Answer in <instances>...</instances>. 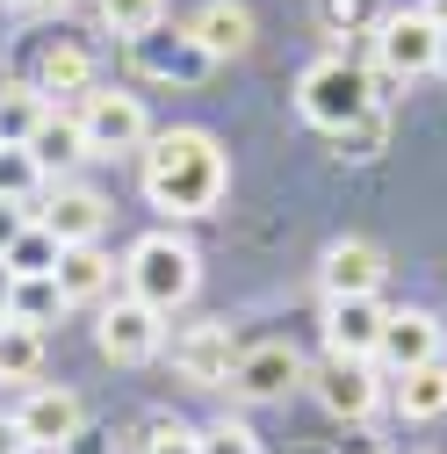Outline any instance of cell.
<instances>
[{"label":"cell","mask_w":447,"mask_h":454,"mask_svg":"<svg viewBox=\"0 0 447 454\" xmlns=\"http://www.w3.org/2000/svg\"><path fill=\"white\" fill-rule=\"evenodd\" d=\"M231 188V159L209 130H159L145 137V202L166 216H209Z\"/></svg>","instance_id":"cell-1"},{"label":"cell","mask_w":447,"mask_h":454,"mask_svg":"<svg viewBox=\"0 0 447 454\" xmlns=\"http://www.w3.org/2000/svg\"><path fill=\"white\" fill-rule=\"evenodd\" d=\"M123 281H130L137 303H152V310L166 317V310H181V303L195 296L202 260H195V246L174 239V231H145V239L130 246V260H123Z\"/></svg>","instance_id":"cell-2"},{"label":"cell","mask_w":447,"mask_h":454,"mask_svg":"<svg viewBox=\"0 0 447 454\" xmlns=\"http://www.w3.org/2000/svg\"><path fill=\"white\" fill-rule=\"evenodd\" d=\"M296 108H303V123H318V130L340 137L347 123H361L368 108H375V87H368V73L354 59H318L296 80Z\"/></svg>","instance_id":"cell-3"},{"label":"cell","mask_w":447,"mask_h":454,"mask_svg":"<svg viewBox=\"0 0 447 454\" xmlns=\"http://www.w3.org/2000/svg\"><path fill=\"white\" fill-rule=\"evenodd\" d=\"M310 382V368H303V354L289 347V339H260V347H246L239 361H231V389L239 404H289V389H303Z\"/></svg>","instance_id":"cell-4"},{"label":"cell","mask_w":447,"mask_h":454,"mask_svg":"<svg viewBox=\"0 0 447 454\" xmlns=\"http://www.w3.org/2000/svg\"><path fill=\"white\" fill-rule=\"evenodd\" d=\"M433 59H440V29L419 8L412 15H382L375 22V73H368V87H397L412 73H433Z\"/></svg>","instance_id":"cell-5"},{"label":"cell","mask_w":447,"mask_h":454,"mask_svg":"<svg viewBox=\"0 0 447 454\" xmlns=\"http://www.w3.org/2000/svg\"><path fill=\"white\" fill-rule=\"evenodd\" d=\"M80 137H87V159H94V152H137V145L152 137L145 101L123 94V87H87V94H80Z\"/></svg>","instance_id":"cell-6"},{"label":"cell","mask_w":447,"mask_h":454,"mask_svg":"<svg viewBox=\"0 0 447 454\" xmlns=\"http://www.w3.org/2000/svg\"><path fill=\"white\" fill-rule=\"evenodd\" d=\"M94 347H101V361H116V368H145V361L166 347V325H159V310H152V303L116 296V303H101Z\"/></svg>","instance_id":"cell-7"},{"label":"cell","mask_w":447,"mask_h":454,"mask_svg":"<svg viewBox=\"0 0 447 454\" xmlns=\"http://www.w3.org/2000/svg\"><path fill=\"white\" fill-rule=\"evenodd\" d=\"M382 296H340V303H325V354L332 361H375L382 347Z\"/></svg>","instance_id":"cell-8"},{"label":"cell","mask_w":447,"mask_h":454,"mask_svg":"<svg viewBox=\"0 0 447 454\" xmlns=\"http://www.w3.org/2000/svg\"><path fill=\"white\" fill-rule=\"evenodd\" d=\"M310 389H318V404L332 411V419H375V404H382V382H375V361H332L325 354V368L310 375Z\"/></svg>","instance_id":"cell-9"},{"label":"cell","mask_w":447,"mask_h":454,"mask_svg":"<svg viewBox=\"0 0 447 454\" xmlns=\"http://www.w3.org/2000/svg\"><path fill=\"white\" fill-rule=\"evenodd\" d=\"M382 274H389V260H382L375 239H340V246H325V267H318L325 303H340V296H382Z\"/></svg>","instance_id":"cell-10"},{"label":"cell","mask_w":447,"mask_h":454,"mask_svg":"<svg viewBox=\"0 0 447 454\" xmlns=\"http://www.w3.org/2000/svg\"><path fill=\"white\" fill-rule=\"evenodd\" d=\"M15 426H22L29 447H66V440L87 426V404H80L73 389H59V382H36V389H29V404L15 411Z\"/></svg>","instance_id":"cell-11"},{"label":"cell","mask_w":447,"mask_h":454,"mask_svg":"<svg viewBox=\"0 0 447 454\" xmlns=\"http://www.w3.org/2000/svg\"><path fill=\"white\" fill-rule=\"evenodd\" d=\"M375 361H382L389 375H412V368L440 361V317H433V310H389Z\"/></svg>","instance_id":"cell-12"},{"label":"cell","mask_w":447,"mask_h":454,"mask_svg":"<svg viewBox=\"0 0 447 454\" xmlns=\"http://www.w3.org/2000/svg\"><path fill=\"white\" fill-rule=\"evenodd\" d=\"M231 361H239V347H231V332H224V325H188L174 339V368L195 389H224V382H231Z\"/></svg>","instance_id":"cell-13"},{"label":"cell","mask_w":447,"mask_h":454,"mask_svg":"<svg viewBox=\"0 0 447 454\" xmlns=\"http://www.w3.org/2000/svg\"><path fill=\"white\" fill-rule=\"evenodd\" d=\"M188 36L202 43V59H246L253 51V8L246 0H202V8L188 15Z\"/></svg>","instance_id":"cell-14"},{"label":"cell","mask_w":447,"mask_h":454,"mask_svg":"<svg viewBox=\"0 0 447 454\" xmlns=\"http://www.w3.org/2000/svg\"><path fill=\"white\" fill-rule=\"evenodd\" d=\"M43 231L59 239V246H101V223H108V202L94 195V188H59L43 202Z\"/></svg>","instance_id":"cell-15"},{"label":"cell","mask_w":447,"mask_h":454,"mask_svg":"<svg viewBox=\"0 0 447 454\" xmlns=\"http://www.w3.org/2000/svg\"><path fill=\"white\" fill-rule=\"evenodd\" d=\"M130 59H137V73H152V80H202V73H209L202 43H195L188 29L166 36V22H159L152 36H137V43H130Z\"/></svg>","instance_id":"cell-16"},{"label":"cell","mask_w":447,"mask_h":454,"mask_svg":"<svg viewBox=\"0 0 447 454\" xmlns=\"http://www.w3.org/2000/svg\"><path fill=\"white\" fill-rule=\"evenodd\" d=\"M51 281H59L66 303H101L108 289H116V260H108L101 246H66L59 267H51Z\"/></svg>","instance_id":"cell-17"},{"label":"cell","mask_w":447,"mask_h":454,"mask_svg":"<svg viewBox=\"0 0 447 454\" xmlns=\"http://www.w3.org/2000/svg\"><path fill=\"white\" fill-rule=\"evenodd\" d=\"M29 87L51 101V94H87L94 87V51L87 43H51L43 59H36V73H29Z\"/></svg>","instance_id":"cell-18"},{"label":"cell","mask_w":447,"mask_h":454,"mask_svg":"<svg viewBox=\"0 0 447 454\" xmlns=\"http://www.w3.org/2000/svg\"><path fill=\"white\" fill-rule=\"evenodd\" d=\"M29 159L43 166V174H73V166L87 159V137H80V116H66V108H51V116L36 123V137H29Z\"/></svg>","instance_id":"cell-19"},{"label":"cell","mask_w":447,"mask_h":454,"mask_svg":"<svg viewBox=\"0 0 447 454\" xmlns=\"http://www.w3.org/2000/svg\"><path fill=\"white\" fill-rule=\"evenodd\" d=\"M43 116H51V101H43L29 80H8V87H0V145H29Z\"/></svg>","instance_id":"cell-20"},{"label":"cell","mask_w":447,"mask_h":454,"mask_svg":"<svg viewBox=\"0 0 447 454\" xmlns=\"http://www.w3.org/2000/svg\"><path fill=\"white\" fill-rule=\"evenodd\" d=\"M397 411L404 419H440L447 411V361H426V368L397 375Z\"/></svg>","instance_id":"cell-21"},{"label":"cell","mask_w":447,"mask_h":454,"mask_svg":"<svg viewBox=\"0 0 447 454\" xmlns=\"http://www.w3.org/2000/svg\"><path fill=\"white\" fill-rule=\"evenodd\" d=\"M59 310H66V296H59V281H51V274H15V296H8V317L15 325L43 332Z\"/></svg>","instance_id":"cell-22"},{"label":"cell","mask_w":447,"mask_h":454,"mask_svg":"<svg viewBox=\"0 0 447 454\" xmlns=\"http://www.w3.org/2000/svg\"><path fill=\"white\" fill-rule=\"evenodd\" d=\"M36 368H43V332L0 317V382H36Z\"/></svg>","instance_id":"cell-23"},{"label":"cell","mask_w":447,"mask_h":454,"mask_svg":"<svg viewBox=\"0 0 447 454\" xmlns=\"http://www.w3.org/2000/svg\"><path fill=\"white\" fill-rule=\"evenodd\" d=\"M159 22H166V0H101V29H108V36H123V43L152 36Z\"/></svg>","instance_id":"cell-24"},{"label":"cell","mask_w":447,"mask_h":454,"mask_svg":"<svg viewBox=\"0 0 447 454\" xmlns=\"http://www.w3.org/2000/svg\"><path fill=\"white\" fill-rule=\"evenodd\" d=\"M43 188V166L29 159V145H0V202H29Z\"/></svg>","instance_id":"cell-25"},{"label":"cell","mask_w":447,"mask_h":454,"mask_svg":"<svg viewBox=\"0 0 447 454\" xmlns=\"http://www.w3.org/2000/svg\"><path fill=\"white\" fill-rule=\"evenodd\" d=\"M59 253H66V246L51 239L43 223H29V231L8 246V267H15V274H51V267H59Z\"/></svg>","instance_id":"cell-26"},{"label":"cell","mask_w":447,"mask_h":454,"mask_svg":"<svg viewBox=\"0 0 447 454\" xmlns=\"http://www.w3.org/2000/svg\"><path fill=\"white\" fill-rule=\"evenodd\" d=\"M382 137H389V108L375 101L361 123H347V130H340V159H375V152H382Z\"/></svg>","instance_id":"cell-27"},{"label":"cell","mask_w":447,"mask_h":454,"mask_svg":"<svg viewBox=\"0 0 447 454\" xmlns=\"http://www.w3.org/2000/svg\"><path fill=\"white\" fill-rule=\"evenodd\" d=\"M195 447H202V454H260L253 426H239V419H216L209 433H195Z\"/></svg>","instance_id":"cell-28"},{"label":"cell","mask_w":447,"mask_h":454,"mask_svg":"<svg viewBox=\"0 0 447 454\" xmlns=\"http://www.w3.org/2000/svg\"><path fill=\"white\" fill-rule=\"evenodd\" d=\"M318 15H325V29L340 36V29H361V22H382L368 0H318Z\"/></svg>","instance_id":"cell-29"},{"label":"cell","mask_w":447,"mask_h":454,"mask_svg":"<svg viewBox=\"0 0 447 454\" xmlns=\"http://www.w3.org/2000/svg\"><path fill=\"white\" fill-rule=\"evenodd\" d=\"M145 454H202V447H195V433H188V426H166V419H159Z\"/></svg>","instance_id":"cell-30"},{"label":"cell","mask_w":447,"mask_h":454,"mask_svg":"<svg viewBox=\"0 0 447 454\" xmlns=\"http://www.w3.org/2000/svg\"><path fill=\"white\" fill-rule=\"evenodd\" d=\"M29 223H36V216H29V202H0V260H8V246L29 231Z\"/></svg>","instance_id":"cell-31"},{"label":"cell","mask_w":447,"mask_h":454,"mask_svg":"<svg viewBox=\"0 0 447 454\" xmlns=\"http://www.w3.org/2000/svg\"><path fill=\"white\" fill-rule=\"evenodd\" d=\"M66 454H108V433H94V426H80V433L66 440Z\"/></svg>","instance_id":"cell-32"},{"label":"cell","mask_w":447,"mask_h":454,"mask_svg":"<svg viewBox=\"0 0 447 454\" xmlns=\"http://www.w3.org/2000/svg\"><path fill=\"white\" fill-rule=\"evenodd\" d=\"M0 454H29V440H22V426H15V419H0Z\"/></svg>","instance_id":"cell-33"},{"label":"cell","mask_w":447,"mask_h":454,"mask_svg":"<svg viewBox=\"0 0 447 454\" xmlns=\"http://www.w3.org/2000/svg\"><path fill=\"white\" fill-rule=\"evenodd\" d=\"M419 15H426L433 29H447V0H419Z\"/></svg>","instance_id":"cell-34"},{"label":"cell","mask_w":447,"mask_h":454,"mask_svg":"<svg viewBox=\"0 0 447 454\" xmlns=\"http://www.w3.org/2000/svg\"><path fill=\"white\" fill-rule=\"evenodd\" d=\"M8 296H15V267L0 260V317H8Z\"/></svg>","instance_id":"cell-35"},{"label":"cell","mask_w":447,"mask_h":454,"mask_svg":"<svg viewBox=\"0 0 447 454\" xmlns=\"http://www.w3.org/2000/svg\"><path fill=\"white\" fill-rule=\"evenodd\" d=\"M8 8H22V15H51V8H66V0H8Z\"/></svg>","instance_id":"cell-36"},{"label":"cell","mask_w":447,"mask_h":454,"mask_svg":"<svg viewBox=\"0 0 447 454\" xmlns=\"http://www.w3.org/2000/svg\"><path fill=\"white\" fill-rule=\"evenodd\" d=\"M433 66H440V73H447V29H440V59H433Z\"/></svg>","instance_id":"cell-37"},{"label":"cell","mask_w":447,"mask_h":454,"mask_svg":"<svg viewBox=\"0 0 447 454\" xmlns=\"http://www.w3.org/2000/svg\"><path fill=\"white\" fill-rule=\"evenodd\" d=\"M426 454H433V447H426Z\"/></svg>","instance_id":"cell-38"}]
</instances>
